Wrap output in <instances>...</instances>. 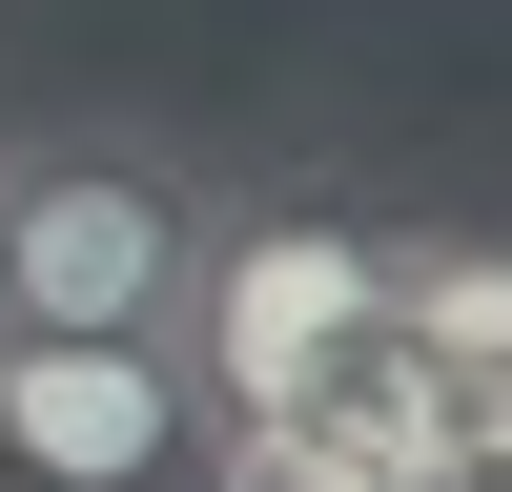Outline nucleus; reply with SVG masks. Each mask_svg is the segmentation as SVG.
<instances>
[{
    "label": "nucleus",
    "instance_id": "f257e3e1",
    "mask_svg": "<svg viewBox=\"0 0 512 492\" xmlns=\"http://www.w3.org/2000/svg\"><path fill=\"white\" fill-rule=\"evenodd\" d=\"M390 328H410V246L369 226V205H328V185H205V246H185L164 349L205 369L226 451H267V431H308L328 390H369Z\"/></svg>",
    "mask_w": 512,
    "mask_h": 492
},
{
    "label": "nucleus",
    "instance_id": "f03ea898",
    "mask_svg": "<svg viewBox=\"0 0 512 492\" xmlns=\"http://www.w3.org/2000/svg\"><path fill=\"white\" fill-rule=\"evenodd\" d=\"M205 164L144 123H0V328H164Z\"/></svg>",
    "mask_w": 512,
    "mask_h": 492
},
{
    "label": "nucleus",
    "instance_id": "7ed1b4c3",
    "mask_svg": "<svg viewBox=\"0 0 512 492\" xmlns=\"http://www.w3.org/2000/svg\"><path fill=\"white\" fill-rule=\"evenodd\" d=\"M0 492H226V410L164 328H0Z\"/></svg>",
    "mask_w": 512,
    "mask_h": 492
}]
</instances>
